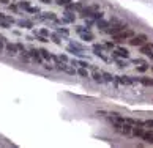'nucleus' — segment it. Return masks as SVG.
<instances>
[{
    "label": "nucleus",
    "mask_w": 153,
    "mask_h": 148,
    "mask_svg": "<svg viewBox=\"0 0 153 148\" xmlns=\"http://www.w3.org/2000/svg\"><path fill=\"white\" fill-rule=\"evenodd\" d=\"M57 33H58V35H63V36H68L69 35V30L65 29V27H57Z\"/></svg>",
    "instance_id": "obj_23"
},
{
    "label": "nucleus",
    "mask_w": 153,
    "mask_h": 148,
    "mask_svg": "<svg viewBox=\"0 0 153 148\" xmlns=\"http://www.w3.org/2000/svg\"><path fill=\"white\" fill-rule=\"evenodd\" d=\"M81 39H82V41H87V43L93 41V33L90 32V30H87V32L81 33Z\"/></svg>",
    "instance_id": "obj_13"
},
{
    "label": "nucleus",
    "mask_w": 153,
    "mask_h": 148,
    "mask_svg": "<svg viewBox=\"0 0 153 148\" xmlns=\"http://www.w3.org/2000/svg\"><path fill=\"white\" fill-rule=\"evenodd\" d=\"M152 71H153V66H152Z\"/></svg>",
    "instance_id": "obj_40"
},
{
    "label": "nucleus",
    "mask_w": 153,
    "mask_h": 148,
    "mask_svg": "<svg viewBox=\"0 0 153 148\" xmlns=\"http://www.w3.org/2000/svg\"><path fill=\"white\" fill-rule=\"evenodd\" d=\"M136 82H141L144 85H153V79L152 77H134Z\"/></svg>",
    "instance_id": "obj_14"
},
{
    "label": "nucleus",
    "mask_w": 153,
    "mask_h": 148,
    "mask_svg": "<svg viewBox=\"0 0 153 148\" xmlns=\"http://www.w3.org/2000/svg\"><path fill=\"white\" fill-rule=\"evenodd\" d=\"M58 60H60V62H63V63H68V55H66V54H63V55L58 57Z\"/></svg>",
    "instance_id": "obj_31"
},
{
    "label": "nucleus",
    "mask_w": 153,
    "mask_h": 148,
    "mask_svg": "<svg viewBox=\"0 0 153 148\" xmlns=\"http://www.w3.org/2000/svg\"><path fill=\"white\" fill-rule=\"evenodd\" d=\"M8 50H10V54H16V46L8 44Z\"/></svg>",
    "instance_id": "obj_34"
},
{
    "label": "nucleus",
    "mask_w": 153,
    "mask_h": 148,
    "mask_svg": "<svg viewBox=\"0 0 153 148\" xmlns=\"http://www.w3.org/2000/svg\"><path fill=\"white\" fill-rule=\"evenodd\" d=\"M29 55L32 57L33 60H35L36 63H39V65H41L43 63V57L39 55V50L38 49H30V52H29Z\"/></svg>",
    "instance_id": "obj_8"
},
{
    "label": "nucleus",
    "mask_w": 153,
    "mask_h": 148,
    "mask_svg": "<svg viewBox=\"0 0 153 148\" xmlns=\"http://www.w3.org/2000/svg\"><path fill=\"white\" fill-rule=\"evenodd\" d=\"M43 3H46V5H49V3H52V0H41Z\"/></svg>",
    "instance_id": "obj_39"
},
{
    "label": "nucleus",
    "mask_w": 153,
    "mask_h": 148,
    "mask_svg": "<svg viewBox=\"0 0 153 148\" xmlns=\"http://www.w3.org/2000/svg\"><path fill=\"white\" fill-rule=\"evenodd\" d=\"M39 21H46V19H51V21H55L57 19V16H55V13H43V16H38Z\"/></svg>",
    "instance_id": "obj_12"
},
{
    "label": "nucleus",
    "mask_w": 153,
    "mask_h": 148,
    "mask_svg": "<svg viewBox=\"0 0 153 148\" xmlns=\"http://www.w3.org/2000/svg\"><path fill=\"white\" fill-rule=\"evenodd\" d=\"M147 69H150V65H147L145 62H144V63H141V65L137 66V71H139V73H145Z\"/></svg>",
    "instance_id": "obj_22"
},
{
    "label": "nucleus",
    "mask_w": 153,
    "mask_h": 148,
    "mask_svg": "<svg viewBox=\"0 0 153 148\" xmlns=\"http://www.w3.org/2000/svg\"><path fill=\"white\" fill-rule=\"evenodd\" d=\"M65 19H66V22H68V24H73L76 18H74V16H73L69 11H66V10H65Z\"/></svg>",
    "instance_id": "obj_21"
},
{
    "label": "nucleus",
    "mask_w": 153,
    "mask_h": 148,
    "mask_svg": "<svg viewBox=\"0 0 153 148\" xmlns=\"http://www.w3.org/2000/svg\"><path fill=\"white\" fill-rule=\"evenodd\" d=\"M87 30H90V29H87L85 25H79V27H76V33H79V35H81V33H84V32H87Z\"/></svg>",
    "instance_id": "obj_27"
},
{
    "label": "nucleus",
    "mask_w": 153,
    "mask_h": 148,
    "mask_svg": "<svg viewBox=\"0 0 153 148\" xmlns=\"http://www.w3.org/2000/svg\"><path fill=\"white\" fill-rule=\"evenodd\" d=\"M36 38H38L41 43H48V41H49V38H46V36H43V35H38Z\"/></svg>",
    "instance_id": "obj_32"
},
{
    "label": "nucleus",
    "mask_w": 153,
    "mask_h": 148,
    "mask_svg": "<svg viewBox=\"0 0 153 148\" xmlns=\"http://www.w3.org/2000/svg\"><path fill=\"white\" fill-rule=\"evenodd\" d=\"M112 124V128H114L115 132L122 134V136H131V124L128 123H123V122H117V120H109Z\"/></svg>",
    "instance_id": "obj_1"
},
{
    "label": "nucleus",
    "mask_w": 153,
    "mask_h": 148,
    "mask_svg": "<svg viewBox=\"0 0 153 148\" xmlns=\"http://www.w3.org/2000/svg\"><path fill=\"white\" fill-rule=\"evenodd\" d=\"M147 41H148V36L145 35V33H141V35H137V36L133 35L131 38H128V43H129L131 46H136V48L142 46L144 43H147Z\"/></svg>",
    "instance_id": "obj_2"
},
{
    "label": "nucleus",
    "mask_w": 153,
    "mask_h": 148,
    "mask_svg": "<svg viewBox=\"0 0 153 148\" xmlns=\"http://www.w3.org/2000/svg\"><path fill=\"white\" fill-rule=\"evenodd\" d=\"M54 69H57V71H62V73H66V74H69V76H74L76 74V69H74V66H69V65H66V63H63V62H58V63H54Z\"/></svg>",
    "instance_id": "obj_3"
},
{
    "label": "nucleus",
    "mask_w": 153,
    "mask_h": 148,
    "mask_svg": "<svg viewBox=\"0 0 153 148\" xmlns=\"http://www.w3.org/2000/svg\"><path fill=\"white\" fill-rule=\"evenodd\" d=\"M21 25H22V27H27V29H30V27H32V22H29V21H22V22H21Z\"/></svg>",
    "instance_id": "obj_33"
},
{
    "label": "nucleus",
    "mask_w": 153,
    "mask_h": 148,
    "mask_svg": "<svg viewBox=\"0 0 153 148\" xmlns=\"http://www.w3.org/2000/svg\"><path fill=\"white\" fill-rule=\"evenodd\" d=\"M44 68L48 69V71H52V69H54V65H44Z\"/></svg>",
    "instance_id": "obj_38"
},
{
    "label": "nucleus",
    "mask_w": 153,
    "mask_h": 148,
    "mask_svg": "<svg viewBox=\"0 0 153 148\" xmlns=\"http://www.w3.org/2000/svg\"><path fill=\"white\" fill-rule=\"evenodd\" d=\"M131 36H133V32H131L129 29H126V30H122V32H118V33H115V35H112V38H114L115 43H122V41H125V39L131 38Z\"/></svg>",
    "instance_id": "obj_4"
},
{
    "label": "nucleus",
    "mask_w": 153,
    "mask_h": 148,
    "mask_svg": "<svg viewBox=\"0 0 153 148\" xmlns=\"http://www.w3.org/2000/svg\"><path fill=\"white\" fill-rule=\"evenodd\" d=\"M21 6H22V8H25V10H27L30 5H29V2H22V3H21Z\"/></svg>",
    "instance_id": "obj_37"
},
{
    "label": "nucleus",
    "mask_w": 153,
    "mask_h": 148,
    "mask_svg": "<svg viewBox=\"0 0 153 148\" xmlns=\"http://www.w3.org/2000/svg\"><path fill=\"white\" fill-rule=\"evenodd\" d=\"M39 35H43V36H49V32H48L46 29H43L41 32H39Z\"/></svg>",
    "instance_id": "obj_36"
},
{
    "label": "nucleus",
    "mask_w": 153,
    "mask_h": 148,
    "mask_svg": "<svg viewBox=\"0 0 153 148\" xmlns=\"http://www.w3.org/2000/svg\"><path fill=\"white\" fill-rule=\"evenodd\" d=\"M27 11L29 13H39V8H32V6H29Z\"/></svg>",
    "instance_id": "obj_35"
},
{
    "label": "nucleus",
    "mask_w": 153,
    "mask_h": 148,
    "mask_svg": "<svg viewBox=\"0 0 153 148\" xmlns=\"http://www.w3.org/2000/svg\"><path fill=\"white\" fill-rule=\"evenodd\" d=\"M92 50H93V54H95V55H98V54H101L103 50H104V46H103V44H93Z\"/></svg>",
    "instance_id": "obj_19"
},
{
    "label": "nucleus",
    "mask_w": 153,
    "mask_h": 148,
    "mask_svg": "<svg viewBox=\"0 0 153 148\" xmlns=\"http://www.w3.org/2000/svg\"><path fill=\"white\" fill-rule=\"evenodd\" d=\"M51 38H52V41H54L55 44H62V39H60V36H58V33H52Z\"/></svg>",
    "instance_id": "obj_25"
},
{
    "label": "nucleus",
    "mask_w": 153,
    "mask_h": 148,
    "mask_svg": "<svg viewBox=\"0 0 153 148\" xmlns=\"http://www.w3.org/2000/svg\"><path fill=\"white\" fill-rule=\"evenodd\" d=\"M95 22H96V25H98V29L101 30V32H104V30L111 25V22L104 21V19H98V21H95Z\"/></svg>",
    "instance_id": "obj_11"
},
{
    "label": "nucleus",
    "mask_w": 153,
    "mask_h": 148,
    "mask_svg": "<svg viewBox=\"0 0 153 148\" xmlns=\"http://www.w3.org/2000/svg\"><path fill=\"white\" fill-rule=\"evenodd\" d=\"M142 140H145L147 143H153V129H148V131H144V134L141 136Z\"/></svg>",
    "instance_id": "obj_9"
},
{
    "label": "nucleus",
    "mask_w": 153,
    "mask_h": 148,
    "mask_svg": "<svg viewBox=\"0 0 153 148\" xmlns=\"http://www.w3.org/2000/svg\"><path fill=\"white\" fill-rule=\"evenodd\" d=\"M142 126L147 128V129H153V120H147V122H142Z\"/></svg>",
    "instance_id": "obj_26"
},
{
    "label": "nucleus",
    "mask_w": 153,
    "mask_h": 148,
    "mask_svg": "<svg viewBox=\"0 0 153 148\" xmlns=\"http://www.w3.org/2000/svg\"><path fill=\"white\" fill-rule=\"evenodd\" d=\"M66 52L76 54V55H82V52H84V50H81V49H78V48H74V46H71V44H69L68 48H66Z\"/></svg>",
    "instance_id": "obj_16"
},
{
    "label": "nucleus",
    "mask_w": 153,
    "mask_h": 148,
    "mask_svg": "<svg viewBox=\"0 0 153 148\" xmlns=\"http://www.w3.org/2000/svg\"><path fill=\"white\" fill-rule=\"evenodd\" d=\"M141 48V52L144 54V55L150 57V58H153V43H144L142 46H139Z\"/></svg>",
    "instance_id": "obj_6"
},
{
    "label": "nucleus",
    "mask_w": 153,
    "mask_h": 148,
    "mask_svg": "<svg viewBox=\"0 0 153 148\" xmlns=\"http://www.w3.org/2000/svg\"><path fill=\"white\" fill-rule=\"evenodd\" d=\"M114 82H115V85H118V84H122V85H133L136 82V79L131 76H114Z\"/></svg>",
    "instance_id": "obj_5"
},
{
    "label": "nucleus",
    "mask_w": 153,
    "mask_h": 148,
    "mask_svg": "<svg viewBox=\"0 0 153 148\" xmlns=\"http://www.w3.org/2000/svg\"><path fill=\"white\" fill-rule=\"evenodd\" d=\"M69 2H73V0H55V3H57L58 6H65V5H68Z\"/></svg>",
    "instance_id": "obj_30"
},
{
    "label": "nucleus",
    "mask_w": 153,
    "mask_h": 148,
    "mask_svg": "<svg viewBox=\"0 0 153 148\" xmlns=\"http://www.w3.org/2000/svg\"><path fill=\"white\" fill-rule=\"evenodd\" d=\"M104 49H107V50H112V49H115V41H107V43H104Z\"/></svg>",
    "instance_id": "obj_24"
},
{
    "label": "nucleus",
    "mask_w": 153,
    "mask_h": 148,
    "mask_svg": "<svg viewBox=\"0 0 153 148\" xmlns=\"http://www.w3.org/2000/svg\"><path fill=\"white\" fill-rule=\"evenodd\" d=\"M114 57H118V58H129V50L125 49V48H117L115 52L112 54V58Z\"/></svg>",
    "instance_id": "obj_7"
},
{
    "label": "nucleus",
    "mask_w": 153,
    "mask_h": 148,
    "mask_svg": "<svg viewBox=\"0 0 153 148\" xmlns=\"http://www.w3.org/2000/svg\"><path fill=\"white\" fill-rule=\"evenodd\" d=\"M76 74H79L81 77H85V79H90V74H88L87 68H79V69H76Z\"/></svg>",
    "instance_id": "obj_15"
},
{
    "label": "nucleus",
    "mask_w": 153,
    "mask_h": 148,
    "mask_svg": "<svg viewBox=\"0 0 153 148\" xmlns=\"http://www.w3.org/2000/svg\"><path fill=\"white\" fill-rule=\"evenodd\" d=\"M101 76H103V80H104V82H112V80H114V76H112L111 73L101 71Z\"/></svg>",
    "instance_id": "obj_18"
},
{
    "label": "nucleus",
    "mask_w": 153,
    "mask_h": 148,
    "mask_svg": "<svg viewBox=\"0 0 153 148\" xmlns=\"http://www.w3.org/2000/svg\"><path fill=\"white\" fill-rule=\"evenodd\" d=\"M69 44H71V46H74V48H78V49H81V50H85V48H84V46H82L81 43H78V41H71Z\"/></svg>",
    "instance_id": "obj_29"
},
{
    "label": "nucleus",
    "mask_w": 153,
    "mask_h": 148,
    "mask_svg": "<svg viewBox=\"0 0 153 148\" xmlns=\"http://www.w3.org/2000/svg\"><path fill=\"white\" fill-rule=\"evenodd\" d=\"M71 65H73V66H74V65H79L81 68H90V66H92L88 62H84V60H81V62H76V60H73Z\"/></svg>",
    "instance_id": "obj_17"
},
{
    "label": "nucleus",
    "mask_w": 153,
    "mask_h": 148,
    "mask_svg": "<svg viewBox=\"0 0 153 148\" xmlns=\"http://www.w3.org/2000/svg\"><path fill=\"white\" fill-rule=\"evenodd\" d=\"M90 77H92L93 80H95L96 84H104V80H103V76H101V71H99V69H95Z\"/></svg>",
    "instance_id": "obj_10"
},
{
    "label": "nucleus",
    "mask_w": 153,
    "mask_h": 148,
    "mask_svg": "<svg viewBox=\"0 0 153 148\" xmlns=\"http://www.w3.org/2000/svg\"><path fill=\"white\" fill-rule=\"evenodd\" d=\"M112 60H114V62L117 63V66H118V68H126V66H128V63H126L125 60H120L118 57H114Z\"/></svg>",
    "instance_id": "obj_20"
},
{
    "label": "nucleus",
    "mask_w": 153,
    "mask_h": 148,
    "mask_svg": "<svg viewBox=\"0 0 153 148\" xmlns=\"http://www.w3.org/2000/svg\"><path fill=\"white\" fill-rule=\"evenodd\" d=\"M93 24H95V19H92V18H85V27H87V29H90Z\"/></svg>",
    "instance_id": "obj_28"
}]
</instances>
